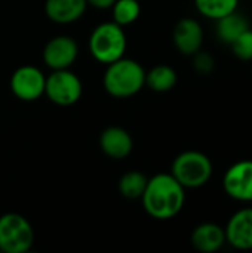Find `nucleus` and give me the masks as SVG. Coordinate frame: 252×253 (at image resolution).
Wrapping results in <instances>:
<instances>
[{"label":"nucleus","mask_w":252,"mask_h":253,"mask_svg":"<svg viewBox=\"0 0 252 253\" xmlns=\"http://www.w3.org/2000/svg\"><path fill=\"white\" fill-rule=\"evenodd\" d=\"M214 166L211 159L198 150L180 153L171 166V175L186 188L195 190L206 185L212 178Z\"/></svg>","instance_id":"obj_4"},{"label":"nucleus","mask_w":252,"mask_h":253,"mask_svg":"<svg viewBox=\"0 0 252 253\" xmlns=\"http://www.w3.org/2000/svg\"><path fill=\"white\" fill-rule=\"evenodd\" d=\"M88 46L95 61L108 65L125 56L128 46L125 30L114 21L102 22L92 30Z\"/></svg>","instance_id":"obj_3"},{"label":"nucleus","mask_w":252,"mask_h":253,"mask_svg":"<svg viewBox=\"0 0 252 253\" xmlns=\"http://www.w3.org/2000/svg\"><path fill=\"white\" fill-rule=\"evenodd\" d=\"M83 84L76 73L70 68L53 70L46 76L45 95L50 102L59 107H71L82 98Z\"/></svg>","instance_id":"obj_6"},{"label":"nucleus","mask_w":252,"mask_h":253,"mask_svg":"<svg viewBox=\"0 0 252 253\" xmlns=\"http://www.w3.org/2000/svg\"><path fill=\"white\" fill-rule=\"evenodd\" d=\"M224 193L236 202H252V160L233 163L223 176Z\"/></svg>","instance_id":"obj_8"},{"label":"nucleus","mask_w":252,"mask_h":253,"mask_svg":"<svg viewBox=\"0 0 252 253\" xmlns=\"http://www.w3.org/2000/svg\"><path fill=\"white\" fill-rule=\"evenodd\" d=\"M215 34L218 37L220 42H223L224 44H232L245 30L250 28V22L248 19L239 13L238 10L220 18L215 21Z\"/></svg>","instance_id":"obj_15"},{"label":"nucleus","mask_w":252,"mask_h":253,"mask_svg":"<svg viewBox=\"0 0 252 253\" xmlns=\"http://www.w3.org/2000/svg\"><path fill=\"white\" fill-rule=\"evenodd\" d=\"M149 178L140 172V170H129L126 173H123L119 179V193L122 197L128 199V200H140L146 185H147Z\"/></svg>","instance_id":"obj_17"},{"label":"nucleus","mask_w":252,"mask_h":253,"mask_svg":"<svg viewBox=\"0 0 252 253\" xmlns=\"http://www.w3.org/2000/svg\"><path fill=\"white\" fill-rule=\"evenodd\" d=\"M116 0H86L88 6H92L95 9H100V10H107V9H111V6L114 4Z\"/></svg>","instance_id":"obj_22"},{"label":"nucleus","mask_w":252,"mask_h":253,"mask_svg":"<svg viewBox=\"0 0 252 253\" xmlns=\"http://www.w3.org/2000/svg\"><path fill=\"white\" fill-rule=\"evenodd\" d=\"M79 56V44L70 36H55L43 47V62L48 68L65 70L70 68Z\"/></svg>","instance_id":"obj_9"},{"label":"nucleus","mask_w":252,"mask_h":253,"mask_svg":"<svg viewBox=\"0 0 252 253\" xmlns=\"http://www.w3.org/2000/svg\"><path fill=\"white\" fill-rule=\"evenodd\" d=\"M113 21L122 27L134 24L141 15V4L138 0H116L111 6Z\"/></svg>","instance_id":"obj_19"},{"label":"nucleus","mask_w":252,"mask_h":253,"mask_svg":"<svg viewBox=\"0 0 252 253\" xmlns=\"http://www.w3.org/2000/svg\"><path fill=\"white\" fill-rule=\"evenodd\" d=\"M102 86L113 98H131L146 86V70L135 59L123 56L107 65L102 77Z\"/></svg>","instance_id":"obj_2"},{"label":"nucleus","mask_w":252,"mask_h":253,"mask_svg":"<svg viewBox=\"0 0 252 253\" xmlns=\"http://www.w3.org/2000/svg\"><path fill=\"white\" fill-rule=\"evenodd\" d=\"M86 0H46L45 13L55 24H71L86 12Z\"/></svg>","instance_id":"obj_14"},{"label":"nucleus","mask_w":252,"mask_h":253,"mask_svg":"<svg viewBox=\"0 0 252 253\" xmlns=\"http://www.w3.org/2000/svg\"><path fill=\"white\" fill-rule=\"evenodd\" d=\"M140 200L149 216L157 221H168L183 211L186 188L171 173H157L149 178Z\"/></svg>","instance_id":"obj_1"},{"label":"nucleus","mask_w":252,"mask_h":253,"mask_svg":"<svg viewBox=\"0 0 252 253\" xmlns=\"http://www.w3.org/2000/svg\"><path fill=\"white\" fill-rule=\"evenodd\" d=\"M34 245V230L30 221L16 212L0 216V252L27 253Z\"/></svg>","instance_id":"obj_5"},{"label":"nucleus","mask_w":252,"mask_h":253,"mask_svg":"<svg viewBox=\"0 0 252 253\" xmlns=\"http://www.w3.org/2000/svg\"><path fill=\"white\" fill-rule=\"evenodd\" d=\"M172 40L181 55L192 56L203 44V28L195 18H181L172 31Z\"/></svg>","instance_id":"obj_11"},{"label":"nucleus","mask_w":252,"mask_h":253,"mask_svg":"<svg viewBox=\"0 0 252 253\" xmlns=\"http://www.w3.org/2000/svg\"><path fill=\"white\" fill-rule=\"evenodd\" d=\"M100 148L107 157L123 160L132 153L134 139L126 129L120 126H108L100 135Z\"/></svg>","instance_id":"obj_12"},{"label":"nucleus","mask_w":252,"mask_h":253,"mask_svg":"<svg viewBox=\"0 0 252 253\" xmlns=\"http://www.w3.org/2000/svg\"><path fill=\"white\" fill-rule=\"evenodd\" d=\"M46 76L43 71L34 65L18 67L9 80V87L12 93L24 102L37 101L45 95Z\"/></svg>","instance_id":"obj_7"},{"label":"nucleus","mask_w":252,"mask_h":253,"mask_svg":"<svg viewBox=\"0 0 252 253\" xmlns=\"http://www.w3.org/2000/svg\"><path fill=\"white\" fill-rule=\"evenodd\" d=\"M238 4L239 0H195L198 12L214 21L238 10Z\"/></svg>","instance_id":"obj_18"},{"label":"nucleus","mask_w":252,"mask_h":253,"mask_svg":"<svg viewBox=\"0 0 252 253\" xmlns=\"http://www.w3.org/2000/svg\"><path fill=\"white\" fill-rule=\"evenodd\" d=\"M193 248L201 253L218 252L226 245L224 228L214 222H203L195 227L190 236Z\"/></svg>","instance_id":"obj_13"},{"label":"nucleus","mask_w":252,"mask_h":253,"mask_svg":"<svg viewBox=\"0 0 252 253\" xmlns=\"http://www.w3.org/2000/svg\"><path fill=\"white\" fill-rule=\"evenodd\" d=\"M192 65H193V70L198 74L208 76L215 68V59L209 52L199 49L196 53L192 55Z\"/></svg>","instance_id":"obj_21"},{"label":"nucleus","mask_w":252,"mask_h":253,"mask_svg":"<svg viewBox=\"0 0 252 253\" xmlns=\"http://www.w3.org/2000/svg\"><path fill=\"white\" fill-rule=\"evenodd\" d=\"M178 82L177 71L166 64H159L146 71V86L157 93L169 92L175 87Z\"/></svg>","instance_id":"obj_16"},{"label":"nucleus","mask_w":252,"mask_h":253,"mask_svg":"<svg viewBox=\"0 0 252 253\" xmlns=\"http://www.w3.org/2000/svg\"><path fill=\"white\" fill-rule=\"evenodd\" d=\"M233 55L241 61H252V28L245 30L232 44Z\"/></svg>","instance_id":"obj_20"},{"label":"nucleus","mask_w":252,"mask_h":253,"mask_svg":"<svg viewBox=\"0 0 252 253\" xmlns=\"http://www.w3.org/2000/svg\"><path fill=\"white\" fill-rule=\"evenodd\" d=\"M226 243L238 251H252V208L235 212L224 227Z\"/></svg>","instance_id":"obj_10"}]
</instances>
